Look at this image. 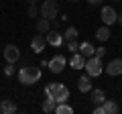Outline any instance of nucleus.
<instances>
[{
  "label": "nucleus",
  "instance_id": "1",
  "mask_svg": "<svg viewBox=\"0 0 122 114\" xmlns=\"http://www.w3.org/2000/svg\"><path fill=\"white\" fill-rule=\"evenodd\" d=\"M45 98H51L57 104H61V102L69 100V90H67L63 83H59V82H49L47 86H45Z\"/></svg>",
  "mask_w": 122,
  "mask_h": 114
},
{
  "label": "nucleus",
  "instance_id": "2",
  "mask_svg": "<svg viewBox=\"0 0 122 114\" xmlns=\"http://www.w3.org/2000/svg\"><path fill=\"white\" fill-rule=\"evenodd\" d=\"M41 79V69L35 65H22L20 69H18V82L22 83V86H33V83H37Z\"/></svg>",
  "mask_w": 122,
  "mask_h": 114
},
{
  "label": "nucleus",
  "instance_id": "3",
  "mask_svg": "<svg viewBox=\"0 0 122 114\" xmlns=\"http://www.w3.org/2000/svg\"><path fill=\"white\" fill-rule=\"evenodd\" d=\"M83 69H86V73L90 75V78H98V75L104 71V63H102V57L98 55H92L86 59V65H83Z\"/></svg>",
  "mask_w": 122,
  "mask_h": 114
},
{
  "label": "nucleus",
  "instance_id": "4",
  "mask_svg": "<svg viewBox=\"0 0 122 114\" xmlns=\"http://www.w3.org/2000/svg\"><path fill=\"white\" fill-rule=\"evenodd\" d=\"M39 12H41V16L53 21V18H57V14H59V2H57V0H45L43 4H41Z\"/></svg>",
  "mask_w": 122,
  "mask_h": 114
},
{
  "label": "nucleus",
  "instance_id": "5",
  "mask_svg": "<svg viewBox=\"0 0 122 114\" xmlns=\"http://www.w3.org/2000/svg\"><path fill=\"white\" fill-rule=\"evenodd\" d=\"M100 16H102V22H104V25L112 26L114 22H116V18H118V12L112 8V6H104V8L100 10Z\"/></svg>",
  "mask_w": 122,
  "mask_h": 114
},
{
  "label": "nucleus",
  "instance_id": "6",
  "mask_svg": "<svg viewBox=\"0 0 122 114\" xmlns=\"http://www.w3.org/2000/svg\"><path fill=\"white\" fill-rule=\"evenodd\" d=\"M65 57H63V55H55V57H51V59H49V69H51L53 71V73H61V71H63V69H65Z\"/></svg>",
  "mask_w": 122,
  "mask_h": 114
},
{
  "label": "nucleus",
  "instance_id": "7",
  "mask_svg": "<svg viewBox=\"0 0 122 114\" xmlns=\"http://www.w3.org/2000/svg\"><path fill=\"white\" fill-rule=\"evenodd\" d=\"M104 71L110 75V78H116V75H122V59H112L108 65H104Z\"/></svg>",
  "mask_w": 122,
  "mask_h": 114
},
{
  "label": "nucleus",
  "instance_id": "8",
  "mask_svg": "<svg viewBox=\"0 0 122 114\" xmlns=\"http://www.w3.org/2000/svg\"><path fill=\"white\" fill-rule=\"evenodd\" d=\"M45 37H47V45H51V47H61V45L65 43L63 35H61L57 29H51V31H49Z\"/></svg>",
  "mask_w": 122,
  "mask_h": 114
},
{
  "label": "nucleus",
  "instance_id": "9",
  "mask_svg": "<svg viewBox=\"0 0 122 114\" xmlns=\"http://www.w3.org/2000/svg\"><path fill=\"white\" fill-rule=\"evenodd\" d=\"M4 59L8 63H16L18 59H20V49H18L16 45H6L4 47Z\"/></svg>",
  "mask_w": 122,
  "mask_h": 114
},
{
  "label": "nucleus",
  "instance_id": "10",
  "mask_svg": "<svg viewBox=\"0 0 122 114\" xmlns=\"http://www.w3.org/2000/svg\"><path fill=\"white\" fill-rule=\"evenodd\" d=\"M45 45H47V37H45L43 33H39V35H35L33 39H30V49H33L35 53L45 51Z\"/></svg>",
  "mask_w": 122,
  "mask_h": 114
},
{
  "label": "nucleus",
  "instance_id": "11",
  "mask_svg": "<svg viewBox=\"0 0 122 114\" xmlns=\"http://www.w3.org/2000/svg\"><path fill=\"white\" fill-rule=\"evenodd\" d=\"M77 90H79L81 94L92 92V78H90L87 73H86V75H81V78L77 79Z\"/></svg>",
  "mask_w": 122,
  "mask_h": 114
},
{
  "label": "nucleus",
  "instance_id": "12",
  "mask_svg": "<svg viewBox=\"0 0 122 114\" xmlns=\"http://www.w3.org/2000/svg\"><path fill=\"white\" fill-rule=\"evenodd\" d=\"M69 65L73 67V69H83V65H86V57L81 55V53H73V57L69 59Z\"/></svg>",
  "mask_w": 122,
  "mask_h": 114
},
{
  "label": "nucleus",
  "instance_id": "13",
  "mask_svg": "<svg viewBox=\"0 0 122 114\" xmlns=\"http://www.w3.org/2000/svg\"><path fill=\"white\" fill-rule=\"evenodd\" d=\"M110 35H112V33H110V26L108 25H102L100 29L96 31V39L100 41V43H106V41L110 39Z\"/></svg>",
  "mask_w": 122,
  "mask_h": 114
},
{
  "label": "nucleus",
  "instance_id": "14",
  "mask_svg": "<svg viewBox=\"0 0 122 114\" xmlns=\"http://www.w3.org/2000/svg\"><path fill=\"white\" fill-rule=\"evenodd\" d=\"M102 108H104V114H116V112H120V106H118L114 100H104V102H102Z\"/></svg>",
  "mask_w": 122,
  "mask_h": 114
},
{
  "label": "nucleus",
  "instance_id": "15",
  "mask_svg": "<svg viewBox=\"0 0 122 114\" xmlns=\"http://www.w3.org/2000/svg\"><path fill=\"white\" fill-rule=\"evenodd\" d=\"M79 53L87 59V57H92L94 53H96V49H94V45H92L90 41H83V43H79Z\"/></svg>",
  "mask_w": 122,
  "mask_h": 114
},
{
  "label": "nucleus",
  "instance_id": "16",
  "mask_svg": "<svg viewBox=\"0 0 122 114\" xmlns=\"http://www.w3.org/2000/svg\"><path fill=\"white\" fill-rule=\"evenodd\" d=\"M0 112L2 114H14L16 112V104L12 100H2L0 102Z\"/></svg>",
  "mask_w": 122,
  "mask_h": 114
},
{
  "label": "nucleus",
  "instance_id": "17",
  "mask_svg": "<svg viewBox=\"0 0 122 114\" xmlns=\"http://www.w3.org/2000/svg\"><path fill=\"white\" fill-rule=\"evenodd\" d=\"M37 33H43V35H47L49 31H51V22H49V18H39V21H37Z\"/></svg>",
  "mask_w": 122,
  "mask_h": 114
},
{
  "label": "nucleus",
  "instance_id": "18",
  "mask_svg": "<svg viewBox=\"0 0 122 114\" xmlns=\"http://www.w3.org/2000/svg\"><path fill=\"white\" fill-rule=\"evenodd\" d=\"M104 100H106L104 90H92V102H94V104H102Z\"/></svg>",
  "mask_w": 122,
  "mask_h": 114
},
{
  "label": "nucleus",
  "instance_id": "19",
  "mask_svg": "<svg viewBox=\"0 0 122 114\" xmlns=\"http://www.w3.org/2000/svg\"><path fill=\"white\" fill-rule=\"evenodd\" d=\"M77 29H75V26H69V29H67L65 33H63V39H65V43L67 41H73V39H77Z\"/></svg>",
  "mask_w": 122,
  "mask_h": 114
},
{
  "label": "nucleus",
  "instance_id": "20",
  "mask_svg": "<svg viewBox=\"0 0 122 114\" xmlns=\"http://www.w3.org/2000/svg\"><path fill=\"white\" fill-rule=\"evenodd\" d=\"M55 112H57V114H73V108H71V106H67L65 102H61V104L55 106Z\"/></svg>",
  "mask_w": 122,
  "mask_h": 114
},
{
  "label": "nucleus",
  "instance_id": "21",
  "mask_svg": "<svg viewBox=\"0 0 122 114\" xmlns=\"http://www.w3.org/2000/svg\"><path fill=\"white\" fill-rule=\"evenodd\" d=\"M55 106H57L55 100H51V98H45V102H43V110H45V112H55Z\"/></svg>",
  "mask_w": 122,
  "mask_h": 114
},
{
  "label": "nucleus",
  "instance_id": "22",
  "mask_svg": "<svg viewBox=\"0 0 122 114\" xmlns=\"http://www.w3.org/2000/svg\"><path fill=\"white\" fill-rule=\"evenodd\" d=\"M67 49H69L71 53H77V51H79V43H77V39H73V41H67Z\"/></svg>",
  "mask_w": 122,
  "mask_h": 114
},
{
  "label": "nucleus",
  "instance_id": "23",
  "mask_svg": "<svg viewBox=\"0 0 122 114\" xmlns=\"http://www.w3.org/2000/svg\"><path fill=\"white\" fill-rule=\"evenodd\" d=\"M26 12H29V16H30V18H37V16L41 14V12H39V8H37L35 4H29V10H26Z\"/></svg>",
  "mask_w": 122,
  "mask_h": 114
},
{
  "label": "nucleus",
  "instance_id": "24",
  "mask_svg": "<svg viewBox=\"0 0 122 114\" xmlns=\"http://www.w3.org/2000/svg\"><path fill=\"white\" fill-rule=\"evenodd\" d=\"M12 65H14V63H8V65L4 67V75H12L14 73V67Z\"/></svg>",
  "mask_w": 122,
  "mask_h": 114
},
{
  "label": "nucleus",
  "instance_id": "25",
  "mask_svg": "<svg viewBox=\"0 0 122 114\" xmlns=\"http://www.w3.org/2000/svg\"><path fill=\"white\" fill-rule=\"evenodd\" d=\"M94 55H98V57H104V55H106V47H98Z\"/></svg>",
  "mask_w": 122,
  "mask_h": 114
},
{
  "label": "nucleus",
  "instance_id": "26",
  "mask_svg": "<svg viewBox=\"0 0 122 114\" xmlns=\"http://www.w3.org/2000/svg\"><path fill=\"white\" fill-rule=\"evenodd\" d=\"M51 29H59V21H57V18L51 21Z\"/></svg>",
  "mask_w": 122,
  "mask_h": 114
},
{
  "label": "nucleus",
  "instance_id": "27",
  "mask_svg": "<svg viewBox=\"0 0 122 114\" xmlns=\"http://www.w3.org/2000/svg\"><path fill=\"white\" fill-rule=\"evenodd\" d=\"M87 2H90V4H100L102 0H87Z\"/></svg>",
  "mask_w": 122,
  "mask_h": 114
},
{
  "label": "nucleus",
  "instance_id": "28",
  "mask_svg": "<svg viewBox=\"0 0 122 114\" xmlns=\"http://www.w3.org/2000/svg\"><path fill=\"white\" fill-rule=\"evenodd\" d=\"M29 4H37V2H41V0H26Z\"/></svg>",
  "mask_w": 122,
  "mask_h": 114
},
{
  "label": "nucleus",
  "instance_id": "29",
  "mask_svg": "<svg viewBox=\"0 0 122 114\" xmlns=\"http://www.w3.org/2000/svg\"><path fill=\"white\" fill-rule=\"evenodd\" d=\"M116 22H120V25H122V14H118V18H116Z\"/></svg>",
  "mask_w": 122,
  "mask_h": 114
},
{
  "label": "nucleus",
  "instance_id": "30",
  "mask_svg": "<svg viewBox=\"0 0 122 114\" xmlns=\"http://www.w3.org/2000/svg\"><path fill=\"white\" fill-rule=\"evenodd\" d=\"M67 2H79V0H67Z\"/></svg>",
  "mask_w": 122,
  "mask_h": 114
},
{
  "label": "nucleus",
  "instance_id": "31",
  "mask_svg": "<svg viewBox=\"0 0 122 114\" xmlns=\"http://www.w3.org/2000/svg\"><path fill=\"white\" fill-rule=\"evenodd\" d=\"M112 2H122V0H112Z\"/></svg>",
  "mask_w": 122,
  "mask_h": 114
}]
</instances>
